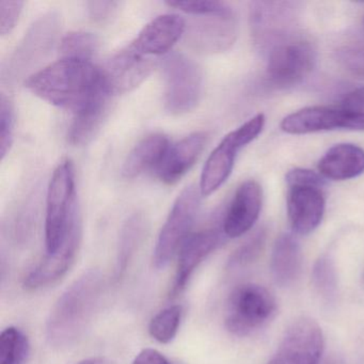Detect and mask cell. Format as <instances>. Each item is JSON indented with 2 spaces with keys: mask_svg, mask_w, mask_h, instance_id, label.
Instances as JSON below:
<instances>
[{
  "mask_svg": "<svg viewBox=\"0 0 364 364\" xmlns=\"http://www.w3.org/2000/svg\"><path fill=\"white\" fill-rule=\"evenodd\" d=\"M104 287L103 274L91 269L61 294L46 321V341L52 348L65 350L82 340L99 310Z\"/></svg>",
  "mask_w": 364,
  "mask_h": 364,
  "instance_id": "obj_1",
  "label": "cell"
},
{
  "mask_svg": "<svg viewBox=\"0 0 364 364\" xmlns=\"http://www.w3.org/2000/svg\"><path fill=\"white\" fill-rule=\"evenodd\" d=\"M25 86L43 101L77 114L106 88L101 69L91 61L61 58L36 72Z\"/></svg>",
  "mask_w": 364,
  "mask_h": 364,
  "instance_id": "obj_2",
  "label": "cell"
},
{
  "mask_svg": "<svg viewBox=\"0 0 364 364\" xmlns=\"http://www.w3.org/2000/svg\"><path fill=\"white\" fill-rule=\"evenodd\" d=\"M80 223L76 205L75 168L73 161L63 159L54 170L46 196V255L60 250Z\"/></svg>",
  "mask_w": 364,
  "mask_h": 364,
  "instance_id": "obj_3",
  "label": "cell"
},
{
  "mask_svg": "<svg viewBox=\"0 0 364 364\" xmlns=\"http://www.w3.org/2000/svg\"><path fill=\"white\" fill-rule=\"evenodd\" d=\"M61 29V16L58 12L42 14L29 27L16 50L1 68V80L16 85L28 80L33 71L50 56L54 50Z\"/></svg>",
  "mask_w": 364,
  "mask_h": 364,
  "instance_id": "obj_4",
  "label": "cell"
},
{
  "mask_svg": "<svg viewBox=\"0 0 364 364\" xmlns=\"http://www.w3.org/2000/svg\"><path fill=\"white\" fill-rule=\"evenodd\" d=\"M287 214L294 232L308 235L317 229L325 214L326 198L323 178L313 170L295 168L285 176Z\"/></svg>",
  "mask_w": 364,
  "mask_h": 364,
  "instance_id": "obj_5",
  "label": "cell"
},
{
  "mask_svg": "<svg viewBox=\"0 0 364 364\" xmlns=\"http://www.w3.org/2000/svg\"><path fill=\"white\" fill-rule=\"evenodd\" d=\"M276 312V298L266 287L245 283L230 294L225 309V328L234 336H249L272 321Z\"/></svg>",
  "mask_w": 364,
  "mask_h": 364,
  "instance_id": "obj_6",
  "label": "cell"
},
{
  "mask_svg": "<svg viewBox=\"0 0 364 364\" xmlns=\"http://www.w3.org/2000/svg\"><path fill=\"white\" fill-rule=\"evenodd\" d=\"M163 68L164 104L171 114H183L197 107L203 89V74L196 61L182 53L168 54Z\"/></svg>",
  "mask_w": 364,
  "mask_h": 364,
  "instance_id": "obj_7",
  "label": "cell"
},
{
  "mask_svg": "<svg viewBox=\"0 0 364 364\" xmlns=\"http://www.w3.org/2000/svg\"><path fill=\"white\" fill-rule=\"evenodd\" d=\"M315 63L313 44L299 36H291L268 48L266 78L274 88H289L308 77Z\"/></svg>",
  "mask_w": 364,
  "mask_h": 364,
  "instance_id": "obj_8",
  "label": "cell"
},
{
  "mask_svg": "<svg viewBox=\"0 0 364 364\" xmlns=\"http://www.w3.org/2000/svg\"><path fill=\"white\" fill-rule=\"evenodd\" d=\"M265 121L263 114H257L228 134L210 153L200 178L199 188L202 197H208L225 184L232 173L238 152L259 137Z\"/></svg>",
  "mask_w": 364,
  "mask_h": 364,
  "instance_id": "obj_9",
  "label": "cell"
},
{
  "mask_svg": "<svg viewBox=\"0 0 364 364\" xmlns=\"http://www.w3.org/2000/svg\"><path fill=\"white\" fill-rule=\"evenodd\" d=\"M201 196L199 187L189 185L176 198L155 245L153 265L156 269L167 267L180 251L183 242L191 235Z\"/></svg>",
  "mask_w": 364,
  "mask_h": 364,
  "instance_id": "obj_10",
  "label": "cell"
},
{
  "mask_svg": "<svg viewBox=\"0 0 364 364\" xmlns=\"http://www.w3.org/2000/svg\"><path fill=\"white\" fill-rule=\"evenodd\" d=\"M237 33V18L230 7L219 14L193 16L186 25L185 43L200 54H217L233 46Z\"/></svg>",
  "mask_w": 364,
  "mask_h": 364,
  "instance_id": "obj_11",
  "label": "cell"
},
{
  "mask_svg": "<svg viewBox=\"0 0 364 364\" xmlns=\"http://www.w3.org/2000/svg\"><path fill=\"white\" fill-rule=\"evenodd\" d=\"M321 328L310 317H299L291 323L267 364H319L323 359Z\"/></svg>",
  "mask_w": 364,
  "mask_h": 364,
  "instance_id": "obj_12",
  "label": "cell"
},
{
  "mask_svg": "<svg viewBox=\"0 0 364 364\" xmlns=\"http://www.w3.org/2000/svg\"><path fill=\"white\" fill-rule=\"evenodd\" d=\"M297 20V4L268 3L251 4V33L255 44L262 50L296 35L294 33Z\"/></svg>",
  "mask_w": 364,
  "mask_h": 364,
  "instance_id": "obj_13",
  "label": "cell"
},
{
  "mask_svg": "<svg viewBox=\"0 0 364 364\" xmlns=\"http://www.w3.org/2000/svg\"><path fill=\"white\" fill-rule=\"evenodd\" d=\"M281 129L291 135H306L318 132L364 131V114L329 107H306L283 119Z\"/></svg>",
  "mask_w": 364,
  "mask_h": 364,
  "instance_id": "obj_14",
  "label": "cell"
},
{
  "mask_svg": "<svg viewBox=\"0 0 364 364\" xmlns=\"http://www.w3.org/2000/svg\"><path fill=\"white\" fill-rule=\"evenodd\" d=\"M156 61L144 56L131 44L106 61L101 69L104 85L112 95H124L139 86L152 73Z\"/></svg>",
  "mask_w": 364,
  "mask_h": 364,
  "instance_id": "obj_15",
  "label": "cell"
},
{
  "mask_svg": "<svg viewBox=\"0 0 364 364\" xmlns=\"http://www.w3.org/2000/svg\"><path fill=\"white\" fill-rule=\"evenodd\" d=\"M223 233V228H210L191 233L183 242L178 251V268L170 297H176L184 291L200 264L220 244Z\"/></svg>",
  "mask_w": 364,
  "mask_h": 364,
  "instance_id": "obj_16",
  "label": "cell"
},
{
  "mask_svg": "<svg viewBox=\"0 0 364 364\" xmlns=\"http://www.w3.org/2000/svg\"><path fill=\"white\" fill-rule=\"evenodd\" d=\"M263 203V191L261 185L255 180L242 183L223 220V230L230 238L240 237L246 234L259 219Z\"/></svg>",
  "mask_w": 364,
  "mask_h": 364,
  "instance_id": "obj_17",
  "label": "cell"
},
{
  "mask_svg": "<svg viewBox=\"0 0 364 364\" xmlns=\"http://www.w3.org/2000/svg\"><path fill=\"white\" fill-rule=\"evenodd\" d=\"M82 223L73 230L67 242L54 255H46L24 279L27 289H44L58 282L73 267L82 245Z\"/></svg>",
  "mask_w": 364,
  "mask_h": 364,
  "instance_id": "obj_18",
  "label": "cell"
},
{
  "mask_svg": "<svg viewBox=\"0 0 364 364\" xmlns=\"http://www.w3.org/2000/svg\"><path fill=\"white\" fill-rule=\"evenodd\" d=\"M186 25V21L178 14L157 16L141 29L131 46L144 56L152 58L166 55L185 35Z\"/></svg>",
  "mask_w": 364,
  "mask_h": 364,
  "instance_id": "obj_19",
  "label": "cell"
},
{
  "mask_svg": "<svg viewBox=\"0 0 364 364\" xmlns=\"http://www.w3.org/2000/svg\"><path fill=\"white\" fill-rule=\"evenodd\" d=\"M208 136L197 132L169 146L155 171L157 178L167 185L176 184L195 165L205 146Z\"/></svg>",
  "mask_w": 364,
  "mask_h": 364,
  "instance_id": "obj_20",
  "label": "cell"
},
{
  "mask_svg": "<svg viewBox=\"0 0 364 364\" xmlns=\"http://www.w3.org/2000/svg\"><path fill=\"white\" fill-rule=\"evenodd\" d=\"M319 173L333 181H346L364 173V150L353 144H338L325 153L317 165Z\"/></svg>",
  "mask_w": 364,
  "mask_h": 364,
  "instance_id": "obj_21",
  "label": "cell"
},
{
  "mask_svg": "<svg viewBox=\"0 0 364 364\" xmlns=\"http://www.w3.org/2000/svg\"><path fill=\"white\" fill-rule=\"evenodd\" d=\"M114 95L104 89L84 109L75 114L68 132V140L74 146L88 144L97 136L109 114Z\"/></svg>",
  "mask_w": 364,
  "mask_h": 364,
  "instance_id": "obj_22",
  "label": "cell"
},
{
  "mask_svg": "<svg viewBox=\"0 0 364 364\" xmlns=\"http://www.w3.org/2000/svg\"><path fill=\"white\" fill-rule=\"evenodd\" d=\"M302 255L299 242L291 234H282L272 249V277L277 284L282 287L293 284L301 272Z\"/></svg>",
  "mask_w": 364,
  "mask_h": 364,
  "instance_id": "obj_23",
  "label": "cell"
},
{
  "mask_svg": "<svg viewBox=\"0 0 364 364\" xmlns=\"http://www.w3.org/2000/svg\"><path fill=\"white\" fill-rule=\"evenodd\" d=\"M169 139L163 134L146 136L129 152L123 163V178H137L151 168H156L169 149Z\"/></svg>",
  "mask_w": 364,
  "mask_h": 364,
  "instance_id": "obj_24",
  "label": "cell"
},
{
  "mask_svg": "<svg viewBox=\"0 0 364 364\" xmlns=\"http://www.w3.org/2000/svg\"><path fill=\"white\" fill-rule=\"evenodd\" d=\"M149 230V220L144 213H135L123 225L117 248L114 279L120 280L127 274L132 259L141 246Z\"/></svg>",
  "mask_w": 364,
  "mask_h": 364,
  "instance_id": "obj_25",
  "label": "cell"
},
{
  "mask_svg": "<svg viewBox=\"0 0 364 364\" xmlns=\"http://www.w3.org/2000/svg\"><path fill=\"white\" fill-rule=\"evenodd\" d=\"M99 37L87 31H73L68 33L60 42V55L63 58L91 61L100 48Z\"/></svg>",
  "mask_w": 364,
  "mask_h": 364,
  "instance_id": "obj_26",
  "label": "cell"
},
{
  "mask_svg": "<svg viewBox=\"0 0 364 364\" xmlns=\"http://www.w3.org/2000/svg\"><path fill=\"white\" fill-rule=\"evenodd\" d=\"M31 350L28 338L20 328H6L0 334V364H25Z\"/></svg>",
  "mask_w": 364,
  "mask_h": 364,
  "instance_id": "obj_27",
  "label": "cell"
},
{
  "mask_svg": "<svg viewBox=\"0 0 364 364\" xmlns=\"http://www.w3.org/2000/svg\"><path fill=\"white\" fill-rule=\"evenodd\" d=\"M182 315L183 308L178 304L164 309L151 319L149 325L150 336L161 344L171 342L178 334Z\"/></svg>",
  "mask_w": 364,
  "mask_h": 364,
  "instance_id": "obj_28",
  "label": "cell"
},
{
  "mask_svg": "<svg viewBox=\"0 0 364 364\" xmlns=\"http://www.w3.org/2000/svg\"><path fill=\"white\" fill-rule=\"evenodd\" d=\"M267 232L265 229L255 232L242 246L238 247L228 262L230 269L246 267L259 259L265 248Z\"/></svg>",
  "mask_w": 364,
  "mask_h": 364,
  "instance_id": "obj_29",
  "label": "cell"
},
{
  "mask_svg": "<svg viewBox=\"0 0 364 364\" xmlns=\"http://www.w3.org/2000/svg\"><path fill=\"white\" fill-rule=\"evenodd\" d=\"M312 282L317 293L326 300L336 297L338 291V276L336 267L330 257H321L315 263L312 272Z\"/></svg>",
  "mask_w": 364,
  "mask_h": 364,
  "instance_id": "obj_30",
  "label": "cell"
},
{
  "mask_svg": "<svg viewBox=\"0 0 364 364\" xmlns=\"http://www.w3.org/2000/svg\"><path fill=\"white\" fill-rule=\"evenodd\" d=\"M338 65L353 77L364 80V42L342 46L336 52Z\"/></svg>",
  "mask_w": 364,
  "mask_h": 364,
  "instance_id": "obj_31",
  "label": "cell"
},
{
  "mask_svg": "<svg viewBox=\"0 0 364 364\" xmlns=\"http://www.w3.org/2000/svg\"><path fill=\"white\" fill-rule=\"evenodd\" d=\"M16 112L11 100L5 93L0 95V156L5 159L14 144Z\"/></svg>",
  "mask_w": 364,
  "mask_h": 364,
  "instance_id": "obj_32",
  "label": "cell"
},
{
  "mask_svg": "<svg viewBox=\"0 0 364 364\" xmlns=\"http://www.w3.org/2000/svg\"><path fill=\"white\" fill-rule=\"evenodd\" d=\"M169 7L176 8L191 16H208V14H219L229 9L230 6L223 1L213 0H188V1H168Z\"/></svg>",
  "mask_w": 364,
  "mask_h": 364,
  "instance_id": "obj_33",
  "label": "cell"
},
{
  "mask_svg": "<svg viewBox=\"0 0 364 364\" xmlns=\"http://www.w3.org/2000/svg\"><path fill=\"white\" fill-rule=\"evenodd\" d=\"M24 1L0 0V33L7 36L14 31L22 14Z\"/></svg>",
  "mask_w": 364,
  "mask_h": 364,
  "instance_id": "obj_34",
  "label": "cell"
},
{
  "mask_svg": "<svg viewBox=\"0 0 364 364\" xmlns=\"http://www.w3.org/2000/svg\"><path fill=\"white\" fill-rule=\"evenodd\" d=\"M119 6V1H88L87 11L93 22L104 24L114 18Z\"/></svg>",
  "mask_w": 364,
  "mask_h": 364,
  "instance_id": "obj_35",
  "label": "cell"
},
{
  "mask_svg": "<svg viewBox=\"0 0 364 364\" xmlns=\"http://www.w3.org/2000/svg\"><path fill=\"white\" fill-rule=\"evenodd\" d=\"M342 108L364 114V87L347 93L342 100Z\"/></svg>",
  "mask_w": 364,
  "mask_h": 364,
  "instance_id": "obj_36",
  "label": "cell"
},
{
  "mask_svg": "<svg viewBox=\"0 0 364 364\" xmlns=\"http://www.w3.org/2000/svg\"><path fill=\"white\" fill-rule=\"evenodd\" d=\"M132 364H171L169 360L156 349L146 348L140 351Z\"/></svg>",
  "mask_w": 364,
  "mask_h": 364,
  "instance_id": "obj_37",
  "label": "cell"
},
{
  "mask_svg": "<svg viewBox=\"0 0 364 364\" xmlns=\"http://www.w3.org/2000/svg\"><path fill=\"white\" fill-rule=\"evenodd\" d=\"M77 364H114V362L105 357H93L82 360Z\"/></svg>",
  "mask_w": 364,
  "mask_h": 364,
  "instance_id": "obj_38",
  "label": "cell"
},
{
  "mask_svg": "<svg viewBox=\"0 0 364 364\" xmlns=\"http://www.w3.org/2000/svg\"><path fill=\"white\" fill-rule=\"evenodd\" d=\"M319 364H340V362L334 355H327V357H323Z\"/></svg>",
  "mask_w": 364,
  "mask_h": 364,
  "instance_id": "obj_39",
  "label": "cell"
},
{
  "mask_svg": "<svg viewBox=\"0 0 364 364\" xmlns=\"http://www.w3.org/2000/svg\"><path fill=\"white\" fill-rule=\"evenodd\" d=\"M363 282H364V274H363Z\"/></svg>",
  "mask_w": 364,
  "mask_h": 364,
  "instance_id": "obj_40",
  "label": "cell"
},
{
  "mask_svg": "<svg viewBox=\"0 0 364 364\" xmlns=\"http://www.w3.org/2000/svg\"><path fill=\"white\" fill-rule=\"evenodd\" d=\"M363 23H364V21H363Z\"/></svg>",
  "mask_w": 364,
  "mask_h": 364,
  "instance_id": "obj_41",
  "label": "cell"
}]
</instances>
